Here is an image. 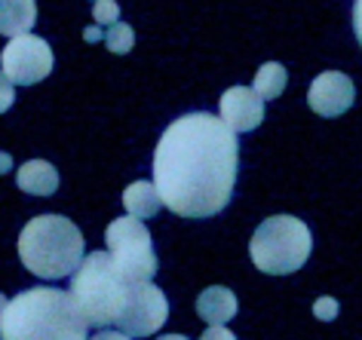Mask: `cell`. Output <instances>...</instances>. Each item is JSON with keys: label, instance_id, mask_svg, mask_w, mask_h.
I'll use <instances>...</instances> for the list:
<instances>
[{"label": "cell", "instance_id": "4fadbf2b", "mask_svg": "<svg viewBox=\"0 0 362 340\" xmlns=\"http://www.w3.org/2000/svg\"><path fill=\"white\" fill-rule=\"evenodd\" d=\"M16 184H19V190H25V193L52 196L59 190V172L47 159H28V163L19 169V175H16Z\"/></svg>", "mask_w": 362, "mask_h": 340}, {"label": "cell", "instance_id": "ac0fdd59", "mask_svg": "<svg viewBox=\"0 0 362 340\" xmlns=\"http://www.w3.org/2000/svg\"><path fill=\"white\" fill-rule=\"evenodd\" d=\"M338 300L334 298H320L313 303V316L320 319V322H332V319H338Z\"/></svg>", "mask_w": 362, "mask_h": 340}, {"label": "cell", "instance_id": "8992f818", "mask_svg": "<svg viewBox=\"0 0 362 340\" xmlns=\"http://www.w3.org/2000/svg\"><path fill=\"white\" fill-rule=\"evenodd\" d=\"M105 243H107V252H111L114 264L129 279H139V282L153 279V273H157V255H153L148 227L139 218L126 214V218L111 221L105 230Z\"/></svg>", "mask_w": 362, "mask_h": 340}, {"label": "cell", "instance_id": "5b68a950", "mask_svg": "<svg viewBox=\"0 0 362 340\" xmlns=\"http://www.w3.org/2000/svg\"><path fill=\"white\" fill-rule=\"evenodd\" d=\"M310 248H313V236L301 218L274 214V218L261 221L258 230L252 233L249 255H252V264H255L261 273L286 276L307 264Z\"/></svg>", "mask_w": 362, "mask_h": 340}, {"label": "cell", "instance_id": "ba28073f", "mask_svg": "<svg viewBox=\"0 0 362 340\" xmlns=\"http://www.w3.org/2000/svg\"><path fill=\"white\" fill-rule=\"evenodd\" d=\"M169 319V300L153 282H135L129 307H126L123 319L117 322V331L129 337H151L163 328Z\"/></svg>", "mask_w": 362, "mask_h": 340}, {"label": "cell", "instance_id": "5bb4252c", "mask_svg": "<svg viewBox=\"0 0 362 340\" xmlns=\"http://www.w3.org/2000/svg\"><path fill=\"white\" fill-rule=\"evenodd\" d=\"M123 205H126V214H132V218H153L160 209H163V200L157 193V184L151 181H132L129 187L123 190Z\"/></svg>", "mask_w": 362, "mask_h": 340}, {"label": "cell", "instance_id": "2e32d148", "mask_svg": "<svg viewBox=\"0 0 362 340\" xmlns=\"http://www.w3.org/2000/svg\"><path fill=\"white\" fill-rule=\"evenodd\" d=\"M105 47L111 49L114 56H126V52L135 47V31H132L126 22L111 25V28H107V34H105Z\"/></svg>", "mask_w": 362, "mask_h": 340}, {"label": "cell", "instance_id": "e0dca14e", "mask_svg": "<svg viewBox=\"0 0 362 340\" xmlns=\"http://www.w3.org/2000/svg\"><path fill=\"white\" fill-rule=\"evenodd\" d=\"M93 19L98 22V28H102V25L111 28V25L120 22V4H117V0H95L93 4Z\"/></svg>", "mask_w": 362, "mask_h": 340}, {"label": "cell", "instance_id": "3957f363", "mask_svg": "<svg viewBox=\"0 0 362 340\" xmlns=\"http://www.w3.org/2000/svg\"><path fill=\"white\" fill-rule=\"evenodd\" d=\"M83 233L62 214H37L19 233V257L40 279H65L83 264Z\"/></svg>", "mask_w": 362, "mask_h": 340}, {"label": "cell", "instance_id": "52a82bcc", "mask_svg": "<svg viewBox=\"0 0 362 340\" xmlns=\"http://www.w3.org/2000/svg\"><path fill=\"white\" fill-rule=\"evenodd\" d=\"M52 47L37 34H22V37H13L4 47V56H0V71L10 77L13 86H34L40 80H47L52 74Z\"/></svg>", "mask_w": 362, "mask_h": 340}, {"label": "cell", "instance_id": "d6986e66", "mask_svg": "<svg viewBox=\"0 0 362 340\" xmlns=\"http://www.w3.org/2000/svg\"><path fill=\"white\" fill-rule=\"evenodd\" d=\"M13 102H16V89H13V83H10V77L0 71V114L10 111Z\"/></svg>", "mask_w": 362, "mask_h": 340}, {"label": "cell", "instance_id": "30bf717a", "mask_svg": "<svg viewBox=\"0 0 362 340\" xmlns=\"http://www.w3.org/2000/svg\"><path fill=\"white\" fill-rule=\"evenodd\" d=\"M221 120L230 132H252L264 120V98L249 86H230L221 95Z\"/></svg>", "mask_w": 362, "mask_h": 340}, {"label": "cell", "instance_id": "cb8c5ba5", "mask_svg": "<svg viewBox=\"0 0 362 340\" xmlns=\"http://www.w3.org/2000/svg\"><path fill=\"white\" fill-rule=\"evenodd\" d=\"M13 169V157L10 154H0V175H6Z\"/></svg>", "mask_w": 362, "mask_h": 340}, {"label": "cell", "instance_id": "277c9868", "mask_svg": "<svg viewBox=\"0 0 362 340\" xmlns=\"http://www.w3.org/2000/svg\"><path fill=\"white\" fill-rule=\"evenodd\" d=\"M135 282L139 279H129L114 264L111 252H93L71 276V298L83 312L86 325H95L98 331L107 325L117 328V322L129 307Z\"/></svg>", "mask_w": 362, "mask_h": 340}, {"label": "cell", "instance_id": "d4e9b609", "mask_svg": "<svg viewBox=\"0 0 362 340\" xmlns=\"http://www.w3.org/2000/svg\"><path fill=\"white\" fill-rule=\"evenodd\" d=\"M157 340H187L185 334H163V337H157Z\"/></svg>", "mask_w": 362, "mask_h": 340}, {"label": "cell", "instance_id": "44dd1931", "mask_svg": "<svg viewBox=\"0 0 362 340\" xmlns=\"http://www.w3.org/2000/svg\"><path fill=\"white\" fill-rule=\"evenodd\" d=\"M353 34L362 47V0H353Z\"/></svg>", "mask_w": 362, "mask_h": 340}, {"label": "cell", "instance_id": "7402d4cb", "mask_svg": "<svg viewBox=\"0 0 362 340\" xmlns=\"http://www.w3.org/2000/svg\"><path fill=\"white\" fill-rule=\"evenodd\" d=\"M89 340H132L129 334H123V331H98V334L95 337H89Z\"/></svg>", "mask_w": 362, "mask_h": 340}, {"label": "cell", "instance_id": "603a6c76", "mask_svg": "<svg viewBox=\"0 0 362 340\" xmlns=\"http://www.w3.org/2000/svg\"><path fill=\"white\" fill-rule=\"evenodd\" d=\"M83 40L86 43H98V40H102V28H95V25H93V28H86L83 31Z\"/></svg>", "mask_w": 362, "mask_h": 340}, {"label": "cell", "instance_id": "7a4b0ae2", "mask_svg": "<svg viewBox=\"0 0 362 340\" xmlns=\"http://www.w3.org/2000/svg\"><path fill=\"white\" fill-rule=\"evenodd\" d=\"M86 319L71 291L37 289L19 291L0 319V340H89Z\"/></svg>", "mask_w": 362, "mask_h": 340}, {"label": "cell", "instance_id": "9c48e42d", "mask_svg": "<svg viewBox=\"0 0 362 340\" xmlns=\"http://www.w3.org/2000/svg\"><path fill=\"white\" fill-rule=\"evenodd\" d=\"M353 102H356L353 80L341 71H322L310 83V92H307V104L320 117H341L353 107Z\"/></svg>", "mask_w": 362, "mask_h": 340}, {"label": "cell", "instance_id": "9a60e30c", "mask_svg": "<svg viewBox=\"0 0 362 340\" xmlns=\"http://www.w3.org/2000/svg\"><path fill=\"white\" fill-rule=\"evenodd\" d=\"M286 86H288V71L279 65V61H267V65L258 68L255 86H252V89H255L264 102H274V98H279L286 92Z\"/></svg>", "mask_w": 362, "mask_h": 340}, {"label": "cell", "instance_id": "484cf974", "mask_svg": "<svg viewBox=\"0 0 362 340\" xmlns=\"http://www.w3.org/2000/svg\"><path fill=\"white\" fill-rule=\"evenodd\" d=\"M6 303H10V300H6L4 294H0V319H4V312H6Z\"/></svg>", "mask_w": 362, "mask_h": 340}, {"label": "cell", "instance_id": "7c38bea8", "mask_svg": "<svg viewBox=\"0 0 362 340\" xmlns=\"http://www.w3.org/2000/svg\"><path fill=\"white\" fill-rule=\"evenodd\" d=\"M37 22V4L34 0H0V34L4 37H22L31 34Z\"/></svg>", "mask_w": 362, "mask_h": 340}, {"label": "cell", "instance_id": "8fae6325", "mask_svg": "<svg viewBox=\"0 0 362 340\" xmlns=\"http://www.w3.org/2000/svg\"><path fill=\"white\" fill-rule=\"evenodd\" d=\"M197 312H200V319L209 322V325H228V322L237 316V294L230 289H224V285H212V289H206L200 294Z\"/></svg>", "mask_w": 362, "mask_h": 340}, {"label": "cell", "instance_id": "ffe728a7", "mask_svg": "<svg viewBox=\"0 0 362 340\" xmlns=\"http://www.w3.org/2000/svg\"><path fill=\"white\" fill-rule=\"evenodd\" d=\"M200 340H237V337H233L224 325H209V331H206V334H203Z\"/></svg>", "mask_w": 362, "mask_h": 340}, {"label": "cell", "instance_id": "6da1fadb", "mask_svg": "<svg viewBox=\"0 0 362 340\" xmlns=\"http://www.w3.org/2000/svg\"><path fill=\"white\" fill-rule=\"evenodd\" d=\"M240 169L237 132L206 111L169 123L153 150V184L178 218H212L233 196Z\"/></svg>", "mask_w": 362, "mask_h": 340}]
</instances>
